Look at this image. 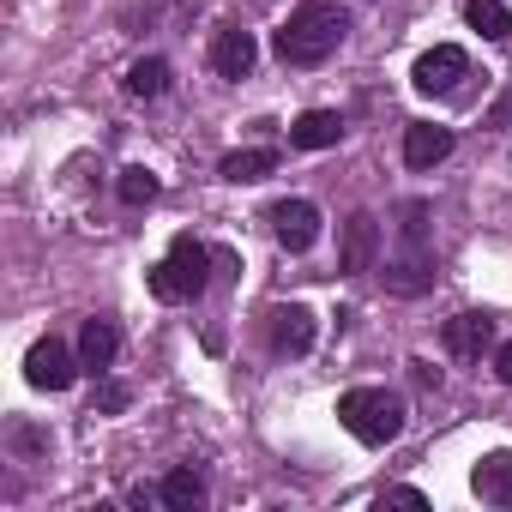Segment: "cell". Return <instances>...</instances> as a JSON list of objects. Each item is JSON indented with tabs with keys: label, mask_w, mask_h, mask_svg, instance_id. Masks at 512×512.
Listing matches in <instances>:
<instances>
[{
	"label": "cell",
	"mask_w": 512,
	"mask_h": 512,
	"mask_svg": "<svg viewBox=\"0 0 512 512\" xmlns=\"http://www.w3.org/2000/svg\"><path fill=\"white\" fill-rule=\"evenodd\" d=\"M344 37H350V13H344V7H332V0H302V7L278 25L272 55H278L284 67H320V61L338 55Z\"/></svg>",
	"instance_id": "obj_1"
},
{
	"label": "cell",
	"mask_w": 512,
	"mask_h": 512,
	"mask_svg": "<svg viewBox=\"0 0 512 512\" xmlns=\"http://www.w3.org/2000/svg\"><path fill=\"white\" fill-rule=\"evenodd\" d=\"M211 266H217V253L199 235H175L169 253L157 260V272H151V296L157 302H199L211 284Z\"/></svg>",
	"instance_id": "obj_2"
},
{
	"label": "cell",
	"mask_w": 512,
	"mask_h": 512,
	"mask_svg": "<svg viewBox=\"0 0 512 512\" xmlns=\"http://www.w3.org/2000/svg\"><path fill=\"white\" fill-rule=\"evenodd\" d=\"M338 422L362 440V446H392L404 434V398L386 386H350L338 398Z\"/></svg>",
	"instance_id": "obj_3"
},
{
	"label": "cell",
	"mask_w": 512,
	"mask_h": 512,
	"mask_svg": "<svg viewBox=\"0 0 512 512\" xmlns=\"http://www.w3.org/2000/svg\"><path fill=\"white\" fill-rule=\"evenodd\" d=\"M314 338H320V320H314L302 302H278V308L266 314V344H272V356H308Z\"/></svg>",
	"instance_id": "obj_4"
},
{
	"label": "cell",
	"mask_w": 512,
	"mask_h": 512,
	"mask_svg": "<svg viewBox=\"0 0 512 512\" xmlns=\"http://www.w3.org/2000/svg\"><path fill=\"white\" fill-rule=\"evenodd\" d=\"M79 368H85V362H79L61 338H37L31 356H25V380H31L37 392H67V386L79 380Z\"/></svg>",
	"instance_id": "obj_5"
},
{
	"label": "cell",
	"mask_w": 512,
	"mask_h": 512,
	"mask_svg": "<svg viewBox=\"0 0 512 512\" xmlns=\"http://www.w3.org/2000/svg\"><path fill=\"white\" fill-rule=\"evenodd\" d=\"M458 79H470V55H464L458 43L428 49V55L416 61V73H410V85H416L422 97H452V91H458Z\"/></svg>",
	"instance_id": "obj_6"
},
{
	"label": "cell",
	"mask_w": 512,
	"mask_h": 512,
	"mask_svg": "<svg viewBox=\"0 0 512 512\" xmlns=\"http://www.w3.org/2000/svg\"><path fill=\"white\" fill-rule=\"evenodd\" d=\"M272 235L290 247V253H308L320 241V205L314 199H278L272 205Z\"/></svg>",
	"instance_id": "obj_7"
},
{
	"label": "cell",
	"mask_w": 512,
	"mask_h": 512,
	"mask_svg": "<svg viewBox=\"0 0 512 512\" xmlns=\"http://www.w3.org/2000/svg\"><path fill=\"white\" fill-rule=\"evenodd\" d=\"M374 253H380V223H374L368 211H356V217L344 223V247H338V272H344V278H362V272H374Z\"/></svg>",
	"instance_id": "obj_8"
},
{
	"label": "cell",
	"mask_w": 512,
	"mask_h": 512,
	"mask_svg": "<svg viewBox=\"0 0 512 512\" xmlns=\"http://www.w3.org/2000/svg\"><path fill=\"white\" fill-rule=\"evenodd\" d=\"M253 61H260V43H253L241 25H223V31L211 37V67H217L223 79H247Z\"/></svg>",
	"instance_id": "obj_9"
},
{
	"label": "cell",
	"mask_w": 512,
	"mask_h": 512,
	"mask_svg": "<svg viewBox=\"0 0 512 512\" xmlns=\"http://www.w3.org/2000/svg\"><path fill=\"white\" fill-rule=\"evenodd\" d=\"M452 157V127H434V121H410L404 127V163L410 169H434Z\"/></svg>",
	"instance_id": "obj_10"
},
{
	"label": "cell",
	"mask_w": 512,
	"mask_h": 512,
	"mask_svg": "<svg viewBox=\"0 0 512 512\" xmlns=\"http://www.w3.org/2000/svg\"><path fill=\"white\" fill-rule=\"evenodd\" d=\"M338 139H344V115L338 109H308V115L290 121V145L296 151H332Z\"/></svg>",
	"instance_id": "obj_11"
},
{
	"label": "cell",
	"mask_w": 512,
	"mask_h": 512,
	"mask_svg": "<svg viewBox=\"0 0 512 512\" xmlns=\"http://www.w3.org/2000/svg\"><path fill=\"white\" fill-rule=\"evenodd\" d=\"M386 290H392V296H422V290H434V253H428V247H404V260L386 266Z\"/></svg>",
	"instance_id": "obj_12"
},
{
	"label": "cell",
	"mask_w": 512,
	"mask_h": 512,
	"mask_svg": "<svg viewBox=\"0 0 512 512\" xmlns=\"http://www.w3.org/2000/svg\"><path fill=\"white\" fill-rule=\"evenodd\" d=\"M470 488L488 506H512V452H482L476 470H470Z\"/></svg>",
	"instance_id": "obj_13"
},
{
	"label": "cell",
	"mask_w": 512,
	"mask_h": 512,
	"mask_svg": "<svg viewBox=\"0 0 512 512\" xmlns=\"http://www.w3.org/2000/svg\"><path fill=\"white\" fill-rule=\"evenodd\" d=\"M446 350L452 356H482V350H494V320L488 314H458V320H446Z\"/></svg>",
	"instance_id": "obj_14"
},
{
	"label": "cell",
	"mask_w": 512,
	"mask_h": 512,
	"mask_svg": "<svg viewBox=\"0 0 512 512\" xmlns=\"http://www.w3.org/2000/svg\"><path fill=\"white\" fill-rule=\"evenodd\" d=\"M115 350H121V332H115V320H85V326H79V362H85L91 374L115 368Z\"/></svg>",
	"instance_id": "obj_15"
},
{
	"label": "cell",
	"mask_w": 512,
	"mask_h": 512,
	"mask_svg": "<svg viewBox=\"0 0 512 512\" xmlns=\"http://www.w3.org/2000/svg\"><path fill=\"white\" fill-rule=\"evenodd\" d=\"M157 500H163L169 512H199V506H205V476H199L193 464H175V470L157 482Z\"/></svg>",
	"instance_id": "obj_16"
},
{
	"label": "cell",
	"mask_w": 512,
	"mask_h": 512,
	"mask_svg": "<svg viewBox=\"0 0 512 512\" xmlns=\"http://www.w3.org/2000/svg\"><path fill=\"white\" fill-rule=\"evenodd\" d=\"M272 169H278V151H272V145H247V151H229V157L217 163V175L235 181V187H241V181H266Z\"/></svg>",
	"instance_id": "obj_17"
},
{
	"label": "cell",
	"mask_w": 512,
	"mask_h": 512,
	"mask_svg": "<svg viewBox=\"0 0 512 512\" xmlns=\"http://www.w3.org/2000/svg\"><path fill=\"white\" fill-rule=\"evenodd\" d=\"M464 19H470V31H482L488 43H506V37H512L506 0H464Z\"/></svg>",
	"instance_id": "obj_18"
},
{
	"label": "cell",
	"mask_w": 512,
	"mask_h": 512,
	"mask_svg": "<svg viewBox=\"0 0 512 512\" xmlns=\"http://www.w3.org/2000/svg\"><path fill=\"white\" fill-rule=\"evenodd\" d=\"M163 91H169V61L145 55V61H133V67H127V97H139V103H157Z\"/></svg>",
	"instance_id": "obj_19"
},
{
	"label": "cell",
	"mask_w": 512,
	"mask_h": 512,
	"mask_svg": "<svg viewBox=\"0 0 512 512\" xmlns=\"http://www.w3.org/2000/svg\"><path fill=\"white\" fill-rule=\"evenodd\" d=\"M115 193H121V205H151L157 199V175L151 169H121V181H115Z\"/></svg>",
	"instance_id": "obj_20"
},
{
	"label": "cell",
	"mask_w": 512,
	"mask_h": 512,
	"mask_svg": "<svg viewBox=\"0 0 512 512\" xmlns=\"http://www.w3.org/2000/svg\"><path fill=\"white\" fill-rule=\"evenodd\" d=\"M404 247H428V205H404Z\"/></svg>",
	"instance_id": "obj_21"
},
{
	"label": "cell",
	"mask_w": 512,
	"mask_h": 512,
	"mask_svg": "<svg viewBox=\"0 0 512 512\" xmlns=\"http://www.w3.org/2000/svg\"><path fill=\"white\" fill-rule=\"evenodd\" d=\"M127 398H133V392H127L121 380H103V386H97V410H103V416H115V410H127Z\"/></svg>",
	"instance_id": "obj_22"
},
{
	"label": "cell",
	"mask_w": 512,
	"mask_h": 512,
	"mask_svg": "<svg viewBox=\"0 0 512 512\" xmlns=\"http://www.w3.org/2000/svg\"><path fill=\"white\" fill-rule=\"evenodd\" d=\"M380 500H386V506H428V494H422V488H386Z\"/></svg>",
	"instance_id": "obj_23"
},
{
	"label": "cell",
	"mask_w": 512,
	"mask_h": 512,
	"mask_svg": "<svg viewBox=\"0 0 512 512\" xmlns=\"http://www.w3.org/2000/svg\"><path fill=\"white\" fill-rule=\"evenodd\" d=\"M488 127H494V133H512V91H506V97L488 109Z\"/></svg>",
	"instance_id": "obj_24"
},
{
	"label": "cell",
	"mask_w": 512,
	"mask_h": 512,
	"mask_svg": "<svg viewBox=\"0 0 512 512\" xmlns=\"http://www.w3.org/2000/svg\"><path fill=\"white\" fill-rule=\"evenodd\" d=\"M494 374L512 386V338H506V344H494Z\"/></svg>",
	"instance_id": "obj_25"
},
{
	"label": "cell",
	"mask_w": 512,
	"mask_h": 512,
	"mask_svg": "<svg viewBox=\"0 0 512 512\" xmlns=\"http://www.w3.org/2000/svg\"><path fill=\"white\" fill-rule=\"evenodd\" d=\"M13 440H19L25 452H43V446H49V434H37V428H13Z\"/></svg>",
	"instance_id": "obj_26"
},
{
	"label": "cell",
	"mask_w": 512,
	"mask_h": 512,
	"mask_svg": "<svg viewBox=\"0 0 512 512\" xmlns=\"http://www.w3.org/2000/svg\"><path fill=\"white\" fill-rule=\"evenodd\" d=\"M410 380H416V386H440V368H428V362H410Z\"/></svg>",
	"instance_id": "obj_27"
}]
</instances>
